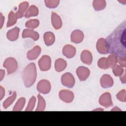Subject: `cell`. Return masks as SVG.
I'll return each instance as SVG.
<instances>
[{
	"instance_id": "6da1fadb",
	"label": "cell",
	"mask_w": 126,
	"mask_h": 126,
	"mask_svg": "<svg viewBox=\"0 0 126 126\" xmlns=\"http://www.w3.org/2000/svg\"><path fill=\"white\" fill-rule=\"evenodd\" d=\"M126 22L124 20L105 39L108 53L126 57Z\"/></svg>"
},
{
	"instance_id": "7a4b0ae2",
	"label": "cell",
	"mask_w": 126,
	"mask_h": 126,
	"mask_svg": "<svg viewBox=\"0 0 126 126\" xmlns=\"http://www.w3.org/2000/svg\"><path fill=\"white\" fill-rule=\"evenodd\" d=\"M36 66L33 63L28 64L22 72V78L25 86L27 88L32 86L36 80Z\"/></svg>"
},
{
	"instance_id": "3957f363",
	"label": "cell",
	"mask_w": 126,
	"mask_h": 126,
	"mask_svg": "<svg viewBox=\"0 0 126 126\" xmlns=\"http://www.w3.org/2000/svg\"><path fill=\"white\" fill-rule=\"evenodd\" d=\"M62 84L68 88H72L75 84V79L72 74L70 73H65L61 78Z\"/></svg>"
},
{
	"instance_id": "277c9868",
	"label": "cell",
	"mask_w": 126,
	"mask_h": 126,
	"mask_svg": "<svg viewBox=\"0 0 126 126\" xmlns=\"http://www.w3.org/2000/svg\"><path fill=\"white\" fill-rule=\"evenodd\" d=\"M51 60L50 57L47 55L42 56L38 61V65L41 70L47 71L50 68Z\"/></svg>"
},
{
	"instance_id": "5b68a950",
	"label": "cell",
	"mask_w": 126,
	"mask_h": 126,
	"mask_svg": "<svg viewBox=\"0 0 126 126\" xmlns=\"http://www.w3.org/2000/svg\"><path fill=\"white\" fill-rule=\"evenodd\" d=\"M4 67L7 68L8 74L13 73L17 68V63L16 61L12 58H9L6 59L4 64Z\"/></svg>"
},
{
	"instance_id": "8992f818",
	"label": "cell",
	"mask_w": 126,
	"mask_h": 126,
	"mask_svg": "<svg viewBox=\"0 0 126 126\" xmlns=\"http://www.w3.org/2000/svg\"><path fill=\"white\" fill-rule=\"evenodd\" d=\"M37 90L41 93L44 94H48L51 90L50 82L46 80H40L37 85Z\"/></svg>"
},
{
	"instance_id": "52a82bcc",
	"label": "cell",
	"mask_w": 126,
	"mask_h": 126,
	"mask_svg": "<svg viewBox=\"0 0 126 126\" xmlns=\"http://www.w3.org/2000/svg\"><path fill=\"white\" fill-rule=\"evenodd\" d=\"M99 102L100 105L106 108L113 106V103L111 99V94L109 93H105L101 95L99 99Z\"/></svg>"
},
{
	"instance_id": "ba28073f",
	"label": "cell",
	"mask_w": 126,
	"mask_h": 126,
	"mask_svg": "<svg viewBox=\"0 0 126 126\" xmlns=\"http://www.w3.org/2000/svg\"><path fill=\"white\" fill-rule=\"evenodd\" d=\"M60 98L66 103L71 102L74 98L73 93L69 90H62L59 93Z\"/></svg>"
},
{
	"instance_id": "9c48e42d",
	"label": "cell",
	"mask_w": 126,
	"mask_h": 126,
	"mask_svg": "<svg viewBox=\"0 0 126 126\" xmlns=\"http://www.w3.org/2000/svg\"><path fill=\"white\" fill-rule=\"evenodd\" d=\"M77 75L81 81L86 80L90 75V70L84 66H80L76 70Z\"/></svg>"
},
{
	"instance_id": "30bf717a",
	"label": "cell",
	"mask_w": 126,
	"mask_h": 126,
	"mask_svg": "<svg viewBox=\"0 0 126 126\" xmlns=\"http://www.w3.org/2000/svg\"><path fill=\"white\" fill-rule=\"evenodd\" d=\"M100 82L101 87L104 88L111 87L114 83L112 78L108 74L103 75L100 78Z\"/></svg>"
},
{
	"instance_id": "8fae6325",
	"label": "cell",
	"mask_w": 126,
	"mask_h": 126,
	"mask_svg": "<svg viewBox=\"0 0 126 126\" xmlns=\"http://www.w3.org/2000/svg\"><path fill=\"white\" fill-rule=\"evenodd\" d=\"M84 38L83 32L79 30L74 31L70 36L71 41L75 43H79L82 41Z\"/></svg>"
},
{
	"instance_id": "7c38bea8",
	"label": "cell",
	"mask_w": 126,
	"mask_h": 126,
	"mask_svg": "<svg viewBox=\"0 0 126 126\" xmlns=\"http://www.w3.org/2000/svg\"><path fill=\"white\" fill-rule=\"evenodd\" d=\"M96 49L98 52L100 54H106L108 53V49L105 39L101 38L98 40L96 43Z\"/></svg>"
},
{
	"instance_id": "4fadbf2b",
	"label": "cell",
	"mask_w": 126,
	"mask_h": 126,
	"mask_svg": "<svg viewBox=\"0 0 126 126\" xmlns=\"http://www.w3.org/2000/svg\"><path fill=\"white\" fill-rule=\"evenodd\" d=\"M63 54L67 58H71L76 54V49L72 45H66L63 49Z\"/></svg>"
},
{
	"instance_id": "5bb4252c",
	"label": "cell",
	"mask_w": 126,
	"mask_h": 126,
	"mask_svg": "<svg viewBox=\"0 0 126 126\" xmlns=\"http://www.w3.org/2000/svg\"><path fill=\"white\" fill-rule=\"evenodd\" d=\"M41 53V48L38 46H34L27 53V58L30 60L36 59Z\"/></svg>"
},
{
	"instance_id": "9a60e30c",
	"label": "cell",
	"mask_w": 126,
	"mask_h": 126,
	"mask_svg": "<svg viewBox=\"0 0 126 126\" xmlns=\"http://www.w3.org/2000/svg\"><path fill=\"white\" fill-rule=\"evenodd\" d=\"M51 21L53 26L55 29H59L62 27V21L60 17L56 13L52 12Z\"/></svg>"
},
{
	"instance_id": "2e32d148",
	"label": "cell",
	"mask_w": 126,
	"mask_h": 126,
	"mask_svg": "<svg viewBox=\"0 0 126 126\" xmlns=\"http://www.w3.org/2000/svg\"><path fill=\"white\" fill-rule=\"evenodd\" d=\"M31 37L33 40L36 41L39 38V34L36 32H35L30 29H25L22 32V37Z\"/></svg>"
},
{
	"instance_id": "e0dca14e",
	"label": "cell",
	"mask_w": 126,
	"mask_h": 126,
	"mask_svg": "<svg viewBox=\"0 0 126 126\" xmlns=\"http://www.w3.org/2000/svg\"><path fill=\"white\" fill-rule=\"evenodd\" d=\"M81 60L82 62L87 64H91L93 61L92 54L88 50L83 51L81 55Z\"/></svg>"
},
{
	"instance_id": "ac0fdd59",
	"label": "cell",
	"mask_w": 126,
	"mask_h": 126,
	"mask_svg": "<svg viewBox=\"0 0 126 126\" xmlns=\"http://www.w3.org/2000/svg\"><path fill=\"white\" fill-rule=\"evenodd\" d=\"M29 5V2L27 1H24L20 3L18 10L15 14L17 18H22L24 16V13L28 8Z\"/></svg>"
},
{
	"instance_id": "d6986e66",
	"label": "cell",
	"mask_w": 126,
	"mask_h": 126,
	"mask_svg": "<svg viewBox=\"0 0 126 126\" xmlns=\"http://www.w3.org/2000/svg\"><path fill=\"white\" fill-rule=\"evenodd\" d=\"M43 37L45 43L47 46L52 45L55 40V37L54 33L50 32H45L44 34Z\"/></svg>"
},
{
	"instance_id": "ffe728a7",
	"label": "cell",
	"mask_w": 126,
	"mask_h": 126,
	"mask_svg": "<svg viewBox=\"0 0 126 126\" xmlns=\"http://www.w3.org/2000/svg\"><path fill=\"white\" fill-rule=\"evenodd\" d=\"M19 31L20 29L17 27H15L14 29L9 31L6 34L7 38L11 41L17 40L18 37Z\"/></svg>"
},
{
	"instance_id": "44dd1931",
	"label": "cell",
	"mask_w": 126,
	"mask_h": 126,
	"mask_svg": "<svg viewBox=\"0 0 126 126\" xmlns=\"http://www.w3.org/2000/svg\"><path fill=\"white\" fill-rule=\"evenodd\" d=\"M66 65L67 63L65 61L62 59H58L55 62V68L57 71L61 72L65 68Z\"/></svg>"
},
{
	"instance_id": "7402d4cb",
	"label": "cell",
	"mask_w": 126,
	"mask_h": 126,
	"mask_svg": "<svg viewBox=\"0 0 126 126\" xmlns=\"http://www.w3.org/2000/svg\"><path fill=\"white\" fill-rule=\"evenodd\" d=\"M38 14V9L34 5H31L24 15L25 17L28 18L32 16H36Z\"/></svg>"
},
{
	"instance_id": "603a6c76",
	"label": "cell",
	"mask_w": 126,
	"mask_h": 126,
	"mask_svg": "<svg viewBox=\"0 0 126 126\" xmlns=\"http://www.w3.org/2000/svg\"><path fill=\"white\" fill-rule=\"evenodd\" d=\"M117 63V57L115 55L111 54L106 58V63L108 68L109 67L113 68L116 65Z\"/></svg>"
},
{
	"instance_id": "cb8c5ba5",
	"label": "cell",
	"mask_w": 126,
	"mask_h": 126,
	"mask_svg": "<svg viewBox=\"0 0 126 126\" xmlns=\"http://www.w3.org/2000/svg\"><path fill=\"white\" fill-rule=\"evenodd\" d=\"M106 1L104 0H95L93 2L94 8L96 11L103 10L106 6Z\"/></svg>"
},
{
	"instance_id": "d4e9b609",
	"label": "cell",
	"mask_w": 126,
	"mask_h": 126,
	"mask_svg": "<svg viewBox=\"0 0 126 126\" xmlns=\"http://www.w3.org/2000/svg\"><path fill=\"white\" fill-rule=\"evenodd\" d=\"M37 97L38 99V103L35 111H43L45 108V101L43 97L39 94H38Z\"/></svg>"
},
{
	"instance_id": "484cf974",
	"label": "cell",
	"mask_w": 126,
	"mask_h": 126,
	"mask_svg": "<svg viewBox=\"0 0 126 126\" xmlns=\"http://www.w3.org/2000/svg\"><path fill=\"white\" fill-rule=\"evenodd\" d=\"M17 17L16 14L12 11H10L8 16V21L7 24V27H10L14 25L17 21Z\"/></svg>"
},
{
	"instance_id": "4316f807",
	"label": "cell",
	"mask_w": 126,
	"mask_h": 126,
	"mask_svg": "<svg viewBox=\"0 0 126 126\" xmlns=\"http://www.w3.org/2000/svg\"><path fill=\"white\" fill-rule=\"evenodd\" d=\"M25 98L24 97L20 98L15 104L13 111H21L25 104Z\"/></svg>"
},
{
	"instance_id": "83f0119b",
	"label": "cell",
	"mask_w": 126,
	"mask_h": 126,
	"mask_svg": "<svg viewBox=\"0 0 126 126\" xmlns=\"http://www.w3.org/2000/svg\"><path fill=\"white\" fill-rule=\"evenodd\" d=\"M39 24V21L37 19H31L26 23L25 26L26 27L31 29L36 28Z\"/></svg>"
},
{
	"instance_id": "f1b7e54d",
	"label": "cell",
	"mask_w": 126,
	"mask_h": 126,
	"mask_svg": "<svg viewBox=\"0 0 126 126\" xmlns=\"http://www.w3.org/2000/svg\"><path fill=\"white\" fill-rule=\"evenodd\" d=\"M46 6L49 8H55L58 6L60 3L59 0H44Z\"/></svg>"
},
{
	"instance_id": "f546056e",
	"label": "cell",
	"mask_w": 126,
	"mask_h": 126,
	"mask_svg": "<svg viewBox=\"0 0 126 126\" xmlns=\"http://www.w3.org/2000/svg\"><path fill=\"white\" fill-rule=\"evenodd\" d=\"M16 97V92H14L13 94L7 98L3 103V107L4 108H7L10 105H11L13 102L14 101Z\"/></svg>"
},
{
	"instance_id": "4dcf8cb0",
	"label": "cell",
	"mask_w": 126,
	"mask_h": 126,
	"mask_svg": "<svg viewBox=\"0 0 126 126\" xmlns=\"http://www.w3.org/2000/svg\"><path fill=\"white\" fill-rule=\"evenodd\" d=\"M124 71V68L120 65H116L113 68V72L116 76H120L123 74Z\"/></svg>"
},
{
	"instance_id": "1f68e13d",
	"label": "cell",
	"mask_w": 126,
	"mask_h": 126,
	"mask_svg": "<svg viewBox=\"0 0 126 126\" xmlns=\"http://www.w3.org/2000/svg\"><path fill=\"white\" fill-rule=\"evenodd\" d=\"M116 97L118 100L122 102L126 101V92L125 89L120 91L116 95Z\"/></svg>"
},
{
	"instance_id": "d6a6232c",
	"label": "cell",
	"mask_w": 126,
	"mask_h": 126,
	"mask_svg": "<svg viewBox=\"0 0 126 126\" xmlns=\"http://www.w3.org/2000/svg\"><path fill=\"white\" fill-rule=\"evenodd\" d=\"M35 101H36L35 97L33 96H32L29 100V102L28 103L27 107L26 109V111H32L34 107Z\"/></svg>"
},
{
	"instance_id": "836d02e7",
	"label": "cell",
	"mask_w": 126,
	"mask_h": 126,
	"mask_svg": "<svg viewBox=\"0 0 126 126\" xmlns=\"http://www.w3.org/2000/svg\"><path fill=\"white\" fill-rule=\"evenodd\" d=\"M97 64L98 67H100V68L104 69L108 68L106 63V58H100L98 61Z\"/></svg>"
},
{
	"instance_id": "e575fe53",
	"label": "cell",
	"mask_w": 126,
	"mask_h": 126,
	"mask_svg": "<svg viewBox=\"0 0 126 126\" xmlns=\"http://www.w3.org/2000/svg\"><path fill=\"white\" fill-rule=\"evenodd\" d=\"M117 62H118L122 67H126V57H117Z\"/></svg>"
},
{
	"instance_id": "d590c367",
	"label": "cell",
	"mask_w": 126,
	"mask_h": 126,
	"mask_svg": "<svg viewBox=\"0 0 126 126\" xmlns=\"http://www.w3.org/2000/svg\"><path fill=\"white\" fill-rule=\"evenodd\" d=\"M124 74H123L122 75H121L120 77V80L122 82V83L125 84L126 82V71L124 70Z\"/></svg>"
},
{
	"instance_id": "8d00e7d4",
	"label": "cell",
	"mask_w": 126,
	"mask_h": 126,
	"mask_svg": "<svg viewBox=\"0 0 126 126\" xmlns=\"http://www.w3.org/2000/svg\"><path fill=\"white\" fill-rule=\"evenodd\" d=\"M111 111H121V109H119L118 107H114V108H113Z\"/></svg>"
}]
</instances>
